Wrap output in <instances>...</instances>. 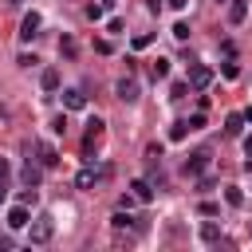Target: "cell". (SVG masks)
<instances>
[{
    "instance_id": "cell-5",
    "label": "cell",
    "mask_w": 252,
    "mask_h": 252,
    "mask_svg": "<svg viewBox=\"0 0 252 252\" xmlns=\"http://www.w3.org/2000/svg\"><path fill=\"white\" fill-rule=\"evenodd\" d=\"M35 154H39V165H43V169H55V165H59V154H55L47 142H35Z\"/></svg>"
},
{
    "instance_id": "cell-18",
    "label": "cell",
    "mask_w": 252,
    "mask_h": 252,
    "mask_svg": "<svg viewBox=\"0 0 252 252\" xmlns=\"http://www.w3.org/2000/svg\"><path fill=\"white\" fill-rule=\"evenodd\" d=\"M39 83H43V91H59V71H51V67H47V71L39 75Z\"/></svg>"
},
{
    "instance_id": "cell-33",
    "label": "cell",
    "mask_w": 252,
    "mask_h": 252,
    "mask_svg": "<svg viewBox=\"0 0 252 252\" xmlns=\"http://www.w3.org/2000/svg\"><path fill=\"white\" fill-rule=\"evenodd\" d=\"M8 4H24V0H8Z\"/></svg>"
},
{
    "instance_id": "cell-8",
    "label": "cell",
    "mask_w": 252,
    "mask_h": 252,
    "mask_svg": "<svg viewBox=\"0 0 252 252\" xmlns=\"http://www.w3.org/2000/svg\"><path fill=\"white\" fill-rule=\"evenodd\" d=\"M205 165H209V154H205V150H197V154L185 158V173H201Z\"/></svg>"
},
{
    "instance_id": "cell-9",
    "label": "cell",
    "mask_w": 252,
    "mask_h": 252,
    "mask_svg": "<svg viewBox=\"0 0 252 252\" xmlns=\"http://www.w3.org/2000/svg\"><path fill=\"white\" fill-rule=\"evenodd\" d=\"M39 177H43V165H32V158H28V165H24V185H28V189H35V185H39Z\"/></svg>"
},
{
    "instance_id": "cell-13",
    "label": "cell",
    "mask_w": 252,
    "mask_h": 252,
    "mask_svg": "<svg viewBox=\"0 0 252 252\" xmlns=\"http://www.w3.org/2000/svg\"><path fill=\"white\" fill-rule=\"evenodd\" d=\"M240 130H244V114H228V118H224V134H228V138H236Z\"/></svg>"
},
{
    "instance_id": "cell-14",
    "label": "cell",
    "mask_w": 252,
    "mask_h": 252,
    "mask_svg": "<svg viewBox=\"0 0 252 252\" xmlns=\"http://www.w3.org/2000/svg\"><path fill=\"white\" fill-rule=\"evenodd\" d=\"M8 185H12V161H8V158H0V197L8 193Z\"/></svg>"
},
{
    "instance_id": "cell-2",
    "label": "cell",
    "mask_w": 252,
    "mask_h": 252,
    "mask_svg": "<svg viewBox=\"0 0 252 252\" xmlns=\"http://www.w3.org/2000/svg\"><path fill=\"white\" fill-rule=\"evenodd\" d=\"M39 24H43V20H39V12H28V16H24V24H20V39H24V43H32V39L39 35Z\"/></svg>"
},
{
    "instance_id": "cell-22",
    "label": "cell",
    "mask_w": 252,
    "mask_h": 252,
    "mask_svg": "<svg viewBox=\"0 0 252 252\" xmlns=\"http://www.w3.org/2000/svg\"><path fill=\"white\" fill-rule=\"evenodd\" d=\"M94 181H98V173H94V169H83V173H79V189H91Z\"/></svg>"
},
{
    "instance_id": "cell-23",
    "label": "cell",
    "mask_w": 252,
    "mask_h": 252,
    "mask_svg": "<svg viewBox=\"0 0 252 252\" xmlns=\"http://www.w3.org/2000/svg\"><path fill=\"white\" fill-rule=\"evenodd\" d=\"M173 39H181V43L189 39V24H185V20H181V24H173Z\"/></svg>"
},
{
    "instance_id": "cell-12",
    "label": "cell",
    "mask_w": 252,
    "mask_h": 252,
    "mask_svg": "<svg viewBox=\"0 0 252 252\" xmlns=\"http://www.w3.org/2000/svg\"><path fill=\"white\" fill-rule=\"evenodd\" d=\"M150 79L158 83V79H169V59H154L150 63Z\"/></svg>"
},
{
    "instance_id": "cell-15",
    "label": "cell",
    "mask_w": 252,
    "mask_h": 252,
    "mask_svg": "<svg viewBox=\"0 0 252 252\" xmlns=\"http://www.w3.org/2000/svg\"><path fill=\"white\" fill-rule=\"evenodd\" d=\"M130 189H134V197H138V201H150V197H154V189H150V181H146V177H138Z\"/></svg>"
},
{
    "instance_id": "cell-19",
    "label": "cell",
    "mask_w": 252,
    "mask_h": 252,
    "mask_svg": "<svg viewBox=\"0 0 252 252\" xmlns=\"http://www.w3.org/2000/svg\"><path fill=\"white\" fill-rule=\"evenodd\" d=\"M224 201H228L232 209H240V205H244V193H240L236 185H228V189H224Z\"/></svg>"
},
{
    "instance_id": "cell-25",
    "label": "cell",
    "mask_w": 252,
    "mask_h": 252,
    "mask_svg": "<svg viewBox=\"0 0 252 252\" xmlns=\"http://www.w3.org/2000/svg\"><path fill=\"white\" fill-rule=\"evenodd\" d=\"M87 16L98 24V20H102V4H87Z\"/></svg>"
},
{
    "instance_id": "cell-28",
    "label": "cell",
    "mask_w": 252,
    "mask_h": 252,
    "mask_svg": "<svg viewBox=\"0 0 252 252\" xmlns=\"http://www.w3.org/2000/svg\"><path fill=\"white\" fill-rule=\"evenodd\" d=\"M165 4H169V8H177V12H181V8H185V4H189V0H165Z\"/></svg>"
},
{
    "instance_id": "cell-7",
    "label": "cell",
    "mask_w": 252,
    "mask_h": 252,
    "mask_svg": "<svg viewBox=\"0 0 252 252\" xmlns=\"http://www.w3.org/2000/svg\"><path fill=\"white\" fill-rule=\"evenodd\" d=\"M63 106H67V110H83V106H87V94L71 87V91H63Z\"/></svg>"
},
{
    "instance_id": "cell-27",
    "label": "cell",
    "mask_w": 252,
    "mask_h": 252,
    "mask_svg": "<svg viewBox=\"0 0 252 252\" xmlns=\"http://www.w3.org/2000/svg\"><path fill=\"white\" fill-rule=\"evenodd\" d=\"M220 71H224V79H236V71H240V67H236V63H232V59H228V63H224V67H220Z\"/></svg>"
},
{
    "instance_id": "cell-11",
    "label": "cell",
    "mask_w": 252,
    "mask_h": 252,
    "mask_svg": "<svg viewBox=\"0 0 252 252\" xmlns=\"http://www.w3.org/2000/svg\"><path fill=\"white\" fill-rule=\"evenodd\" d=\"M98 138H102V118H91V122H87V138H83V142H87V150H91Z\"/></svg>"
},
{
    "instance_id": "cell-21",
    "label": "cell",
    "mask_w": 252,
    "mask_h": 252,
    "mask_svg": "<svg viewBox=\"0 0 252 252\" xmlns=\"http://www.w3.org/2000/svg\"><path fill=\"white\" fill-rule=\"evenodd\" d=\"M185 134H189V122H185V118H181V122H173V130H169V138H173V142H181Z\"/></svg>"
},
{
    "instance_id": "cell-1",
    "label": "cell",
    "mask_w": 252,
    "mask_h": 252,
    "mask_svg": "<svg viewBox=\"0 0 252 252\" xmlns=\"http://www.w3.org/2000/svg\"><path fill=\"white\" fill-rule=\"evenodd\" d=\"M51 236H55V220H51L47 213L35 217V220H28V240H32V244H47Z\"/></svg>"
},
{
    "instance_id": "cell-16",
    "label": "cell",
    "mask_w": 252,
    "mask_h": 252,
    "mask_svg": "<svg viewBox=\"0 0 252 252\" xmlns=\"http://www.w3.org/2000/svg\"><path fill=\"white\" fill-rule=\"evenodd\" d=\"M110 224H114V228H142L130 213H114V217H110Z\"/></svg>"
},
{
    "instance_id": "cell-20",
    "label": "cell",
    "mask_w": 252,
    "mask_h": 252,
    "mask_svg": "<svg viewBox=\"0 0 252 252\" xmlns=\"http://www.w3.org/2000/svg\"><path fill=\"white\" fill-rule=\"evenodd\" d=\"M201 240H205V244H217V240H220V228H217V224H205V228H201Z\"/></svg>"
},
{
    "instance_id": "cell-6",
    "label": "cell",
    "mask_w": 252,
    "mask_h": 252,
    "mask_svg": "<svg viewBox=\"0 0 252 252\" xmlns=\"http://www.w3.org/2000/svg\"><path fill=\"white\" fill-rule=\"evenodd\" d=\"M28 220H32L28 217V205H12L8 209V228H28Z\"/></svg>"
},
{
    "instance_id": "cell-17",
    "label": "cell",
    "mask_w": 252,
    "mask_h": 252,
    "mask_svg": "<svg viewBox=\"0 0 252 252\" xmlns=\"http://www.w3.org/2000/svg\"><path fill=\"white\" fill-rule=\"evenodd\" d=\"M59 55H67V59H75V55H79V43H75L71 35H63V39H59Z\"/></svg>"
},
{
    "instance_id": "cell-32",
    "label": "cell",
    "mask_w": 252,
    "mask_h": 252,
    "mask_svg": "<svg viewBox=\"0 0 252 252\" xmlns=\"http://www.w3.org/2000/svg\"><path fill=\"white\" fill-rule=\"evenodd\" d=\"M244 122H252V110H248V114H244Z\"/></svg>"
},
{
    "instance_id": "cell-31",
    "label": "cell",
    "mask_w": 252,
    "mask_h": 252,
    "mask_svg": "<svg viewBox=\"0 0 252 252\" xmlns=\"http://www.w3.org/2000/svg\"><path fill=\"white\" fill-rule=\"evenodd\" d=\"M244 154H248V158H252V134H248V138H244Z\"/></svg>"
},
{
    "instance_id": "cell-26",
    "label": "cell",
    "mask_w": 252,
    "mask_h": 252,
    "mask_svg": "<svg viewBox=\"0 0 252 252\" xmlns=\"http://www.w3.org/2000/svg\"><path fill=\"white\" fill-rule=\"evenodd\" d=\"M150 43H154V35H150V32H142V35H134V47H150Z\"/></svg>"
},
{
    "instance_id": "cell-4",
    "label": "cell",
    "mask_w": 252,
    "mask_h": 252,
    "mask_svg": "<svg viewBox=\"0 0 252 252\" xmlns=\"http://www.w3.org/2000/svg\"><path fill=\"white\" fill-rule=\"evenodd\" d=\"M114 91H118V98H122V102H134V98H138V79H134V75H130V79H118V87H114Z\"/></svg>"
},
{
    "instance_id": "cell-24",
    "label": "cell",
    "mask_w": 252,
    "mask_h": 252,
    "mask_svg": "<svg viewBox=\"0 0 252 252\" xmlns=\"http://www.w3.org/2000/svg\"><path fill=\"white\" fill-rule=\"evenodd\" d=\"M185 122H189V130H201V126H205V110H197V114L185 118Z\"/></svg>"
},
{
    "instance_id": "cell-10",
    "label": "cell",
    "mask_w": 252,
    "mask_h": 252,
    "mask_svg": "<svg viewBox=\"0 0 252 252\" xmlns=\"http://www.w3.org/2000/svg\"><path fill=\"white\" fill-rule=\"evenodd\" d=\"M244 16H248V0H232L228 4V24H244Z\"/></svg>"
},
{
    "instance_id": "cell-3",
    "label": "cell",
    "mask_w": 252,
    "mask_h": 252,
    "mask_svg": "<svg viewBox=\"0 0 252 252\" xmlns=\"http://www.w3.org/2000/svg\"><path fill=\"white\" fill-rule=\"evenodd\" d=\"M209 83H213V71H209V67H201V63H193V67H189V87L205 91Z\"/></svg>"
},
{
    "instance_id": "cell-30",
    "label": "cell",
    "mask_w": 252,
    "mask_h": 252,
    "mask_svg": "<svg viewBox=\"0 0 252 252\" xmlns=\"http://www.w3.org/2000/svg\"><path fill=\"white\" fill-rule=\"evenodd\" d=\"M8 248H12V240H8V236H0V252H8Z\"/></svg>"
},
{
    "instance_id": "cell-29",
    "label": "cell",
    "mask_w": 252,
    "mask_h": 252,
    "mask_svg": "<svg viewBox=\"0 0 252 252\" xmlns=\"http://www.w3.org/2000/svg\"><path fill=\"white\" fill-rule=\"evenodd\" d=\"M150 4V12H161V0H146Z\"/></svg>"
}]
</instances>
